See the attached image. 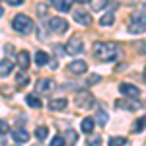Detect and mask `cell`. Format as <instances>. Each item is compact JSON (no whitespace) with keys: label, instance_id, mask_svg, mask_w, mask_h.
<instances>
[{"label":"cell","instance_id":"cell-11","mask_svg":"<svg viewBox=\"0 0 146 146\" xmlns=\"http://www.w3.org/2000/svg\"><path fill=\"white\" fill-rule=\"evenodd\" d=\"M47 105H49V109H51V111H62V109H66L68 100H66V98H55V100L49 101Z\"/></svg>","mask_w":146,"mask_h":146},{"label":"cell","instance_id":"cell-17","mask_svg":"<svg viewBox=\"0 0 146 146\" xmlns=\"http://www.w3.org/2000/svg\"><path fill=\"white\" fill-rule=\"evenodd\" d=\"M94 127H96V121H94L92 117H86V119H82V125H80V129H82V133H86V135H90L92 131H94Z\"/></svg>","mask_w":146,"mask_h":146},{"label":"cell","instance_id":"cell-21","mask_svg":"<svg viewBox=\"0 0 146 146\" xmlns=\"http://www.w3.org/2000/svg\"><path fill=\"white\" fill-rule=\"evenodd\" d=\"M90 4H92V10L94 12H101L109 4V0H90Z\"/></svg>","mask_w":146,"mask_h":146},{"label":"cell","instance_id":"cell-32","mask_svg":"<svg viewBox=\"0 0 146 146\" xmlns=\"http://www.w3.org/2000/svg\"><path fill=\"white\" fill-rule=\"evenodd\" d=\"M6 2H8L10 6H22L23 4V0H6Z\"/></svg>","mask_w":146,"mask_h":146},{"label":"cell","instance_id":"cell-31","mask_svg":"<svg viewBox=\"0 0 146 146\" xmlns=\"http://www.w3.org/2000/svg\"><path fill=\"white\" fill-rule=\"evenodd\" d=\"M98 82H100V74H92L90 80H88V84H90V86H92V84H98Z\"/></svg>","mask_w":146,"mask_h":146},{"label":"cell","instance_id":"cell-22","mask_svg":"<svg viewBox=\"0 0 146 146\" xmlns=\"http://www.w3.org/2000/svg\"><path fill=\"white\" fill-rule=\"evenodd\" d=\"M76 140H78V133L72 131V129H68V131H66V140H64V142H68L70 146H74V144H76Z\"/></svg>","mask_w":146,"mask_h":146},{"label":"cell","instance_id":"cell-35","mask_svg":"<svg viewBox=\"0 0 146 146\" xmlns=\"http://www.w3.org/2000/svg\"><path fill=\"white\" fill-rule=\"evenodd\" d=\"M74 2H80V4H84V2H90V0H74Z\"/></svg>","mask_w":146,"mask_h":146},{"label":"cell","instance_id":"cell-12","mask_svg":"<svg viewBox=\"0 0 146 146\" xmlns=\"http://www.w3.org/2000/svg\"><path fill=\"white\" fill-rule=\"evenodd\" d=\"M72 18H74V22H78L80 25H90V22H92L90 14L84 12V10H74L72 12Z\"/></svg>","mask_w":146,"mask_h":146},{"label":"cell","instance_id":"cell-24","mask_svg":"<svg viewBox=\"0 0 146 146\" xmlns=\"http://www.w3.org/2000/svg\"><path fill=\"white\" fill-rule=\"evenodd\" d=\"M72 2H74V0H60V2H55V4H56V8H58L60 12H68L70 6H72Z\"/></svg>","mask_w":146,"mask_h":146},{"label":"cell","instance_id":"cell-18","mask_svg":"<svg viewBox=\"0 0 146 146\" xmlns=\"http://www.w3.org/2000/svg\"><path fill=\"white\" fill-rule=\"evenodd\" d=\"M25 103H27L29 107H33V109H39V107H41V98H37L35 94H27V96H25Z\"/></svg>","mask_w":146,"mask_h":146},{"label":"cell","instance_id":"cell-28","mask_svg":"<svg viewBox=\"0 0 146 146\" xmlns=\"http://www.w3.org/2000/svg\"><path fill=\"white\" fill-rule=\"evenodd\" d=\"M64 144H66V142H64V138H62V136H58V135H56L55 138L51 140V144H49V146H64Z\"/></svg>","mask_w":146,"mask_h":146},{"label":"cell","instance_id":"cell-37","mask_svg":"<svg viewBox=\"0 0 146 146\" xmlns=\"http://www.w3.org/2000/svg\"><path fill=\"white\" fill-rule=\"evenodd\" d=\"M144 76H146V72H144ZM144 80H146V78H144Z\"/></svg>","mask_w":146,"mask_h":146},{"label":"cell","instance_id":"cell-34","mask_svg":"<svg viewBox=\"0 0 146 146\" xmlns=\"http://www.w3.org/2000/svg\"><path fill=\"white\" fill-rule=\"evenodd\" d=\"M49 66H51V68H53V70H55V68L58 66V62H56V60H53V62H51V64H49Z\"/></svg>","mask_w":146,"mask_h":146},{"label":"cell","instance_id":"cell-29","mask_svg":"<svg viewBox=\"0 0 146 146\" xmlns=\"http://www.w3.org/2000/svg\"><path fill=\"white\" fill-rule=\"evenodd\" d=\"M88 146H101V138L100 136H90L88 138Z\"/></svg>","mask_w":146,"mask_h":146},{"label":"cell","instance_id":"cell-25","mask_svg":"<svg viewBox=\"0 0 146 146\" xmlns=\"http://www.w3.org/2000/svg\"><path fill=\"white\" fill-rule=\"evenodd\" d=\"M125 144H127L125 136H113V138H109V146H125Z\"/></svg>","mask_w":146,"mask_h":146},{"label":"cell","instance_id":"cell-2","mask_svg":"<svg viewBox=\"0 0 146 146\" xmlns=\"http://www.w3.org/2000/svg\"><path fill=\"white\" fill-rule=\"evenodd\" d=\"M12 27H14V31H18V33L27 35V33H31V29H33V22H31L29 16L18 14V16L12 20Z\"/></svg>","mask_w":146,"mask_h":146},{"label":"cell","instance_id":"cell-19","mask_svg":"<svg viewBox=\"0 0 146 146\" xmlns=\"http://www.w3.org/2000/svg\"><path fill=\"white\" fill-rule=\"evenodd\" d=\"M47 62H49V55H47L45 51H37L35 53V64L37 66H45Z\"/></svg>","mask_w":146,"mask_h":146},{"label":"cell","instance_id":"cell-27","mask_svg":"<svg viewBox=\"0 0 146 146\" xmlns=\"http://www.w3.org/2000/svg\"><path fill=\"white\" fill-rule=\"evenodd\" d=\"M16 84H18V86H27V84H29V78H27L23 72H20V74L16 76Z\"/></svg>","mask_w":146,"mask_h":146},{"label":"cell","instance_id":"cell-8","mask_svg":"<svg viewBox=\"0 0 146 146\" xmlns=\"http://www.w3.org/2000/svg\"><path fill=\"white\" fill-rule=\"evenodd\" d=\"M119 92L123 94L125 98H131V100H136V98L140 96V90L136 88L135 84H127V82H123V84L119 86Z\"/></svg>","mask_w":146,"mask_h":146},{"label":"cell","instance_id":"cell-20","mask_svg":"<svg viewBox=\"0 0 146 146\" xmlns=\"http://www.w3.org/2000/svg\"><path fill=\"white\" fill-rule=\"evenodd\" d=\"M94 121L103 127V125L109 121V115H107V111H105V109H98V113H96V119H94Z\"/></svg>","mask_w":146,"mask_h":146},{"label":"cell","instance_id":"cell-13","mask_svg":"<svg viewBox=\"0 0 146 146\" xmlns=\"http://www.w3.org/2000/svg\"><path fill=\"white\" fill-rule=\"evenodd\" d=\"M12 138H14L18 144H23V142L29 140V135H27L25 129H14V131H12Z\"/></svg>","mask_w":146,"mask_h":146},{"label":"cell","instance_id":"cell-7","mask_svg":"<svg viewBox=\"0 0 146 146\" xmlns=\"http://www.w3.org/2000/svg\"><path fill=\"white\" fill-rule=\"evenodd\" d=\"M35 90H37V94H51L56 90V82L51 78H41L35 84Z\"/></svg>","mask_w":146,"mask_h":146},{"label":"cell","instance_id":"cell-5","mask_svg":"<svg viewBox=\"0 0 146 146\" xmlns=\"http://www.w3.org/2000/svg\"><path fill=\"white\" fill-rule=\"evenodd\" d=\"M74 103H76L78 109H90L92 105L96 103V100H94V96H92L90 92H80L74 98Z\"/></svg>","mask_w":146,"mask_h":146},{"label":"cell","instance_id":"cell-23","mask_svg":"<svg viewBox=\"0 0 146 146\" xmlns=\"http://www.w3.org/2000/svg\"><path fill=\"white\" fill-rule=\"evenodd\" d=\"M47 135H49V129H47L45 125H41V127H37V129H35V136H37L39 140H45Z\"/></svg>","mask_w":146,"mask_h":146},{"label":"cell","instance_id":"cell-1","mask_svg":"<svg viewBox=\"0 0 146 146\" xmlns=\"http://www.w3.org/2000/svg\"><path fill=\"white\" fill-rule=\"evenodd\" d=\"M94 56L101 62H113L121 56V49L117 43H96L94 45Z\"/></svg>","mask_w":146,"mask_h":146},{"label":"cell","instance_id":"cell-38","mask_svg":"<svg viewBox=\"0 0 146 146\" xmlns=\"http://www.w3.org/2000/svg\"><path fill=\"white\" fill-rule=\"evenodd\" d=\"M53 2H56V0H53Z\"/></svg>","mask_w":146,"mask_h":146},{"label":"cell","instance_id":"cell-6","mask_svg":"<svg viewBox=\"0 0 146 146\" xmlns=\"http://www.w3.org/2000/svg\"><path fill=\"white\" fill-rule=\"evenodd\" d=\"M49 29H51L53 33H66L68 31V22L64 18H60V16H55V18L49 20Z\"/></svg>","mask_w":146,"mask_h":146},{"label":"cell","instance_id":"cell-30","mask_svg":"<svg viewBox=\"0 0 146 146\" xmlns=\"http://www.w3.org/2000/svg\"><path fill=\"white\" fill-rule=\"evenodd\" d=\"M8 131H10V125L6 123L4 119H0V135H6Z\"/></svg>","mask_w":146,"mask_h":146},{"label":"cell","instance_id":"cell-3","mask_svg":"<svg viewBox=\"0 0 146 146\" xmlns=\"http://www.w3.org/2000/svg\"><path fill=\"white\" fill-rule=\"evenodd\" d=\"M146 31V16L144 14H135L129 22V33L133 35H140Z\"/></svg>","mask_w":146,"mask_h":146},{"label":"cell","instance_id":"cell-36","mask_svg":"<svg viewBox=\"0 0 146 146\" xmlns=\"http://www.w3.org/2000/svg\"><path fill=\"white\" fill-rule=\"evenodd\" d=\"M2 14H4V8H2V6H0V18H2Z\"/></svg>","mask_w":146,"mask_h":146},{"label":"cell","instance_id":"cell-16","mask_svg":"<svg viewBox=\"0 0 146 146\" xmlns=\"http://www.w3.org/2000/svg\"><path fill=\"white\" fill-rule=\"evenodd\" d=\"M113 23H115V14H113V12H105V14L100 18L101 27H109V25H113Z\"/></svg>","mask_w":146,"mask_h":146},{"label":"cell","instance_id":"cell-9","mask_svg":"<svg viewBox=\"0 0 146 146\" xmlns=\"http://www.w3.org/2000/svg\"><path fill=\"white\" fill-rule=\"evenodd\" d=\"M88 70V62L86 60H72L70 64H68V72H72V74H84Z\"/></svg>","mask_w":146,"mask_h":146},{"label":"cell","instance_id":"cell-15","mask_svg":"<svg viewBox=\"0 0 146 146\" xmlns=\"http://www.w3.org/2000/svg\"><path fill=\"white\" fill-rule=\"evenodd\" d=\"M12 70H14V62L10 58H2L0 60V76H10Z\"/></svg>","mask_w":146,"mask_h":146},{"label":"cell","instance_id":"cell-4","mask_svg":"<svg viewBox=\"0 0 146 146\" xmlns=\"http://www.w3.org/2000/svg\"><path fill=\"white\" fill-rule=\"evenodd\" d=\"M66 53H68V55H72V56L84 53V41H82V37H80V35H72V37L68 39Z\"/></svg>","mask_w":146,"mask_h":146},{"label":"cell","instance_id":"cell-14","mask_svg":"<svg viewBox=\"0 0 146 146\" xmlns=\"http://www.w3.org/2000/svg\"><path fill=\"white\" fill-rule=\"evenodd\" d=\"M115 107L127 109V111H135L136 107H138V103H136V101H131V98H129V100H117L115 101Z\"/></svg>","mask_w":146,"mask_h":146},{"label":"cell","instance_id":"cell-26","mask_svg":"<svg viewBox=\"0 0 146 146\" xmlns=\"http://www.w3.org/2000/svg\"><path fill=\"white\" fill-rule=\"evenodd\" d=\"M144 127H146V117H140V119L135 123L133 131H135V133H142V131H144Z\"/></svg>","mask_w":146,"mask_h":146},{"label":"cell","instance_id":"cell-33","mask_svg":"<svg viewBox=\"0 0 146 146\" xmlns=\"http://www.w3.org/2000/svg\"><path fill=\"white\" fill-rule=\"evenodd\" d=\"M37 12H39V14H45V12H47V6H41V4H39V6H37Z\"/></svg>","mask_w":146,"mask_h":146},{"label":"cell","instance_id":"cell-10","mask_svg":"<svg viewBox=\"0 0 146 146\" xmlns=\"http://www.w3.org/2000/svg\"><path fill=\"white\" fill-rule=\"evenodd\" d=\"M16 62H18V66L22 68V70H27V66L31 64L29 53H27V51H18V55H16Z\"/></svg>","mask_w":146,"mask_h":146}]
</instances>
